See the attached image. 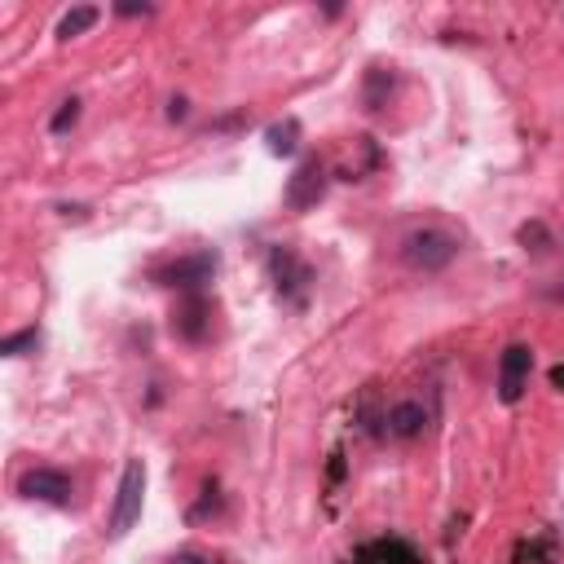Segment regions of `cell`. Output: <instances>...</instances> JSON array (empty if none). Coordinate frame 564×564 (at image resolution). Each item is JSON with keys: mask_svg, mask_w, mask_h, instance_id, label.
Masks as SVG:
<instances>
[{"mask_svg": "<svg viewBox=\"0 0 564 564\" xmlns=\"http://www.w3.org/2000/svg\"><path fill=\"white\" fill-rule=\"evenodd\" d=\"M265 146H270V154H296V146H300V124H296V120L270 124V128H265Z\"/></svg>", "mask_w": 564, "mask_h": 564, "instance_id": "12", "label": "cell"}, {"mask_svg": "<svg viewBox=\"0 0 564 564\" xmlns=\"http://www.w3.org/2000/svg\"><path fill=\"white\" fill-rule=\"evenodd\" d=\"M115 14H124V18H146V14H154V5H133V0H124V5H115Z\"/></svg>", "mask_w": 564, "mask_h": 564, "instance_id": "17", "label": "cell"}, {"mask_svg": "<svg viewBox=\"0 0 564 564\" xmlns=\"http://www.w3.org/2000/svg\"><path fill=\"white\" fill-rule=\"evenodd\" d=\"M521 243L529 248V252H547V243H551V238H547V225L542 221H529V225H521Z\"/></svg>", "mask_w": 564, "mask_h": 564, "instance_id": "15", "label": "cell"}, {"mask_svg": "<svg viewBox=\"0 0 564 564\" xmlns=\"http://www.w3.org/2000/svg\"><path fill=\"white\" fill-rule=\"evenodd\" d=\"M459 248H463L459 234H450L441 225H424V229H411L406 238H401V261L419 274H441L459 256Z\"/></svg>", "mask_w": 564, "mask_h": 564, "instance_id": "1", "label": "cell"}, {"mask_svg": "<svg viewBox=\"0 0 564 564\" xmlns=\"http://www.w3.org/2000/svg\"><path fill=\"white\" fill-rule=\"evenodd\" d=\"M71 476L58 472V467H32L23 472L18 480V494L32 499V503H49V507H71Z\"/></svg>", "mask_w": 564, "mask_h": 564, "instance_id": "6", "label": "cell"}, {"mask_svg": "<svg viewBox=\"0 0 564 564\" xmlns=\"http://www.w3.org/2000/svg\"><path fill=\"white\" fill-rule=\"evenodd\" d=\"M353 564H419V555H415L411 542H401V538H375V542L358 547Z\"/></svg>", "mask_w": 564, "mask_h": 564, "instance_id": "9", "label": "cell"}, {"mask_svg": "<svg viewBox=\"0 0 564 564\" xmlns=\"http://www.w3.org/2000/svg\"><path fill=\"white\" fill-rule=\"evenodd\" d=\"M208 331H212V304H208V296L203 291L181 296L177 309H173V336L199 344V340H208Z\"/></svg>", "mask_w": 564, "mask_h": 564, "instance_id": "8", "label": "cell"}, {"mask_svg": "<svg viewBox=\"0 0 564 564\" xmlns=\"http://www.w3.org/2000/svg\"><path fill=\"white\" fill-rule=\"evenodd\" d=\"M75 120H79V102L71 98V102H62V106L53 111V120H49V133H58V137H62L66 128H75Z\"/></svg>", "mask_w": 564, "mask_h": 564, "instance_id": "16", "label": "cell"}, {"mask_svg": "<svg viewBox=\"0 0 564 564\" xmlns=\"http://www.w3.org/2000/svg\"><path fill=\"white\" fill-rule=\"evenodd\" d=\"M141 503H146V463H141V459H128V463H124V476H120V490H115V507H111L106 534H111V538H124V534L141 521Z\"/></svg>", "mask_w": 564, "mask_h": 564, "instance_id": "2", "label": "cell"}, {"mask_svg": "<svg viewBox=\"0 0 564 564\" xmlns=\"http://www.w3.org/2000/svg\"><path fill=\"white\" fill-rule=\"evenodd\" d=\"M98 18H102V10H98V5H75V10H66V14H62V23H58V40H75V36H85L89 27H98Z\"/></svg>", "mask_w": 564, "mask_h": 564, "instance_id": "11", "label": "cell"}, {"mask_svg": "<svg viewBox=\"0 0 564 564\" xmlns=\"http://www.w3.org/2000/svg\"><path fill=\"white\" fill-rule=\"evenodd\" d=\"M36 349H40V331H36V327L14 331V336L0 340V353H5V358H27V353H36Z\"/></svg>", "mask_w": 564, "mask_h": 564, "instance_id": "14", "label": "cell"}, {"mask_svg": "<svg viewBox=\"0 0 564 564\" xmlns=\"http://www.w3.org/2000/svg\"><path fill=\"white\" fill-rule=\"evenodd\" d=\"M216 274V252H190L181 261H168V265H159L150 278L159 287H177V291H203V283H212Z\"/></svg>", "mask_w": 564, "mask_h": 564, "instance_id": "3", "label": "cell"}, {"mask_svg": "<svg viewBox=\"0 0 564 564\" xmlns=\"http://www.w3.org/2000/svg\"><path fill=\"white\" fill-rule=\"evenodd\" d=\"M384 424H388V433H392V437L411 441V437H419V433H424V424H428V411L419 406V401H397V406L384 415Z\"/></svg>", "mask_w": 564, "mask_h": 564, "instance_id": "10", "label": "cell"}, {"mask_svg": "<svg viewBox=\"0 0 564 564\" xmlns=\"http://www.w3.org/2000/svg\"><path fill=\"white\" fill-rule=\"evenodd\" d=\"M327 164H322L317 154H304L300 159V168L291 173V181H287V208L291 212H309V208H317L322 203V195H327Z\"/></svg>", "mask_w": 564, "mask_h": 564, "instance_id": "4", "label": "cell"}, {"mask_svg": "<svg viewBox=\"0 0 564 564\" xmlns=\"http://www.w3.org/2000/svg\"><path fill=\"white\" fill-rule=\"evenodd\" d=\"M392 85H397V79H392V71H371L366 75V111H379L384 106V98L392 93Z\"/></svg>", "mask_w": 564, "mask_h": 564, "instance_id": "13", "label": "cell"}, {"mask_svg": "<svg viewBox=\"0 0 564 564\" xmlns=\"http://www.w3.org/2000/svg\"><path fill=\"white\" fill-rule=\"evenodd\" d=\"M270 278H274V287H278V296H283L287 304H304L309 283H313L309 265H304L291 248H270Z\"/></svg>", "mask_w": 564, "mask_h": 564, "instance_id": "5", "label": "cell"}, {"mask_svg": "<svg viewBox=\"0 0 564 564\" xmlns=\"http://www.w3.org/2000/svg\"><path fill=\"white\" fill-rule=\"evenodd\" d=\"M168 564H212V560H208V555H199V551H177Z\"/></svg>", "mask_w": 564, "mask_h": 564, "instance_id": "18", "label": "cell"}, {"mask_svg": "<svg viewBox=\"0 0 564 564\" xmlns=\"http://www.w3.org/2000/svg\"><path fill=\"white\" fill-rule=\"evenodd\" d=\"M186 115H190V102H186V98H173V102H168V120H186Z\"/></svg>", "mask_w": 564, "mask_h": 564, "instance_id": "19", "label": "cell"}, {"mask_svg": "<svg viewBox=\"0 0 564 564\" xmlns=\"http://www.w3.org/2000/svg\"><path fill=\"white\" fill-rule=\"evenodd\" d=\"M529 371H534V353L525 344H507L503 358H499V401L516 406L529 388Z\"/></svg>", "mask_w": 564, "mask_h": 564, "instance_id": "7", "label": "cell"}]
</instances>
